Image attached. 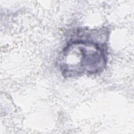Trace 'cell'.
<instances>
[{
	"label": "cell",
	"instance_id": "obj_1",
	"mask_svg": "<svg viewBox=\"0 0 134 134\" xmlns=\"http://www.w3.org/2000/svg\"><path fill=\"white\" fill-rule=\"evenodd\" d=\"M71 41L63 49L60 66L64 75L73 76L102 71L106 63V44L90 39Z\"/></svg>",
	"mask_w": 134,
	"mask_h": 134
}]
</instances>
